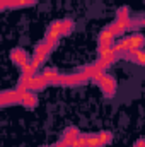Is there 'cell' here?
I'll use <instances>...</instances> for the list:
<instances>
[{"label": "cell", "instance_id": "21", "mask_svg": "<svg viewBox=\"0 0 145 147\" xmlns=\"http://www.w3.org/2000/svg\"><path fill=\"white\" fill-rule=\"evenodd\" d=\"M43 147H46V146H43Z\"/></svg>", "mask_w": 145, "mask_h": 147}, {"label": "cell", "instance_id": "8", "mask_svg": "<svg viewBox=\"0 0 145 147\" xmlns=\"http://www.w3.org/2000/svg\"><path fill=\"white\" fill-rule=\"evenodd\" d=\"M121 57H125V58H128L130 62H133V63H138V65H144L145 67V50H135V51H126V53H123Z\"/></svg>", "mask_w": 145, "mask_h": 147}, {"label": "cell", "instance_id": "15", "mask_svg": "<svg viewBox=\"0 0 145 147\" xmlns=\"http://www.w3.org/2000/svg\"><path fill=\"white\" fill-rule=\"evenodd\" d=\"M87 147H101L99 137H97L96 134H89V135H87Z\"/></svg>", "mask_w": 145, "mask_h": 147}, {"label": "cell", "instance_id": "3", "mask_svg": "<svg viewBox=\"0 0 145 147\" xmlns=\"http://www.w3.org/2000/svg\"><path fill=\"white\" fill-rule=\"evenodd\" d=\"M63 38V21H55L50 24L48 31H46V36L44 39L48 41H53V43H58V39Z\"/></svg>", "mask_w": 145, "mask_h": 147}, {"label": "cell", "instance_id": "13", "mask_svg": "<svg viewBox=\"0 0 145 147\" xmlns=\"http://www.w3.org/2000/svg\"><path fill=\"white\" fill-rule=\"evenodd\" d=\"M97 137H99V142H101V147L108 146L109 142L113 140V134H111V132H108V130H104V132H99V134H97Z\"/></svg>", "mask_w": 145, "mask_h": 147}, {"label": "cell", "instance_id": "19", "mask_svg": "<svg viewBox=\"0 0 145 147\" xmlns=\"http://www.w3.org/2000/svg\"><path fill=\"white\" fill-rule=\"evenodd\" d=\"M51 147H70V146L67 144V140H65V139H62V140H58L55 146H51Z\"/></svg>", "mask_w": 145, "mask_h": 147}, {"label": "cell", "instance_id": "11", "mask_svg": "<svg viewBox=\"0 0 145 147\" xmlns=\"http://www.w3.org/2000/svg\"><path fill=\"white\" fill-rule=\"evenodd\" d=\"M21 75H26V77H33V75H36L39 74V69H38L36 65L33 63V60H29L28 63H24L22 67H21Z\"/></svg>", "mask_w": 145, "mask_h": 147}, {"label": "cell", "instance_id": "20", "mask_svg": "<svg viewBox=\"0 0 145 147\" xmlns=\"http://www.w3.org/2000/svg\"><path fill=\"white\" fill-rule=\"evenodd\" d=\"M135 147H145V139H140V140H137Z\"/></svg>", "mask_w": 145, "mask_h": 147}, {"label": "cell", "instance_id": "16", "mask_svg": "<svg viewBox=\"0 0 145 147\" xmlns=\"http://www.w3.org/2000/svg\"><path fill=\"white\" fill-rule=\"evenodd\" d=\"M130 10L126 9V7H121V9H118V12H116V21H123V19H130Z\"/></svg>", "mask_w": 145, "mask_h": 147}, {"label": "cell", "instance_id": "4", "mask_svg": "<svg viewBox=\"0 0 145 147\" xmlns=\"http://www.w3.org/2000/svg\"><path fill=\"white\" fill-rule=\"evenodd\" d=\"M97 86L101 87V91H103V94H104L106 98H113L114 92H116V80H114V77H111L108 74L97 82Z\"/></svg>", "mask_w": 145, "mask_h": 147}, {"label": "cell", "instance_id": "6", "mask_svg": "<svg viewBox=\"0 0 145 147\" xmlns=\"http://www.w3.org/2000/svg\"><path fill=\"white\" fill-rule=\"evenodd\" d=\"M114 33L109 29V26H106L101 33H99V46H97V51L99 50H106V48H111L114 45Z\"/></svg>", "mask_w": 145, "mask_h": 147}, {"label": "cell", "instance_id": "12", "mask_svg": "<svg viewBox=\"0 0 145 147\" xmlns=\"http://www.w3.org/2000/svg\"><path fill=\"white\" fill-rule=\"evenodd\" d=\"M80 135H82V134L79 132V128H75V127H70V128H67V130H65V134H63V139H65V140H67V144L70 146L73 140H77Z\"/></svg>", "mask_w": 145, "mask_h": 147}, {"label": "cell", "instance_id": "9", "mask_svg": "<svg viewBox=\"0 0 145 147\" xmlns=\"http://www.w3.org/2000/svg\"><path fill=\"white\" fill-rule=\"evenodd\" d=\"M21 105H24L26 108H34L38 105V96L33 91H26L21 92Z\"/></svg>", "mask_w": 145, "mask_h": 147}, {"label": "cell", "instance_id": "2", "mask_svg": "<svg viewBox=\"0 0 145 147\" xmlns=\"http://www.w3.org/2000/svg\"><path fill=\"white\" fill-rule=\"evenodd\" d=\"M89 79L84 75L82 72H77V74H68V75H60L58 79V86H65V87H75V86H80L84 82H87Z\"/></svg>", "mask_w": 145, "mask_h": 147}, {"label": "cell", "instance_id": "10", "mask_svg": "<svg viewBox=\"0 0 145 147\" xmlns=\"http://www.w3.org/2000/svg\"><path fill=\"white\" fill-rule=\"evenodd\" d=\"M41 74L44 75V79H46L50 84H55V86H58V79H60V75H62V74L58 72L56 69H53V67H48V69H44Z\"/></svg>", "mask_w": 145, "mask_h": 147}, {"label": "cell", "instance_id": "1", "mask_svg": "<svg viewBox=\"0 0 145 147\" xmlns=\"http://www.w3.org/2000/svg\"><path fill=\"white\" fill-rule=\"evenodd\" d=\"M55 46H56V43L48 41V39H43L41 43H38L36 45V48H34V55L31 57V60H33V63L36 65L38 69L46 62V58L51 55V51L55 50Z\"/></svg>", "mask_w": 145, "mask_h": 147}, {"label": "cell", "instance_id": "7", "mask_svg": "<svg viewBox=\"0 0 145 147\" xmlns=\"http://www.w3.org/2000/svg\"><path fill=\"white\" fill-rule=\"evenodd\" d=\"M10 60L15 63V65H19V67H22L24 63H28L31 58L28 57V53H26V50H22V48H14L12 51H10Z\"/></svg>", "mask_w": 145, "mask_h": 147}, {"label": "cell", "instance_id": "17", "mask_svg": "<svg viewBox=\"0 0 145 147\" xmlns=\"http://www.w3.org/2000/svg\"><path fill=\"white\" fill-rule=\"evenodd\" d=\"M73 29V21L72 19H63V36L70 34Z\"/></svg>", "mask_w": 145, "mask_h": 147}, {"label": "cell", "instance_id": "18", "mask_svg": "<svg viewBox=\"0 0 145 147\" xmlns=\"http://www.w3.org/2000/svg\"><path fill=\"white\" fill-rule=\"evenodd\" d=\"M70 147H87V135H80L77 140H73Z\"/></svg>", "mask_w": 145, "mask_h": 147}, {"label": "cell", "instance_id": "14", "mask_svg": "<svg viewBox=\"0 0 145 147\" xmlns=\"http://www.w3.org/2000/svg\"><path fill=\"white\" fill-rule=\"evenodd\" d=\"M38 0H12V9H21V7H31L34 5Z\"/></svg>", "mask_w": 145, "mask_h": 147}, {"label": "cell", "instance_id": "5", "mask_svg": "<svg viewBox=\"0 0 145 147\" xmlns=\"http://www.w3.org/2000/svg\"><path fill=\"white\" fill-rule=\"evenodd\" d=\"M0 105L2 106H10V105H21V92L17 89L12 91H3L0 94Z\"/></svg>", "mask_w": 145, "mask_h": 147}]
</instances>
